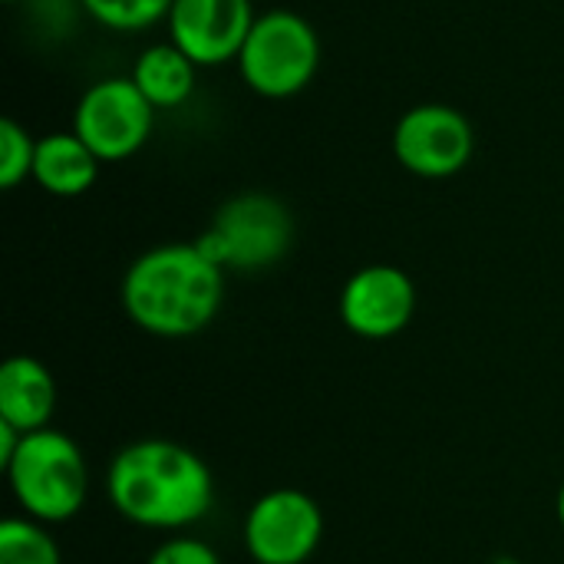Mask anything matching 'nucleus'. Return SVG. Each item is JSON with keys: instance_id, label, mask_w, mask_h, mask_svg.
Returning <instances> with one entry per match:
<instances>
[{"instance_id": "obj_1", "label": "nucleus", "mask_w": 564, "mask_h": 564, "mask_svg": "<svg viewBox=\"0 0 564 564\" xmlns=\"http://www.w3.org/2000/svg\"><path fill=\"white\" fill-rule=\"evenodd\" d=\"M106 496L135 529L185 532L215 509V476L195 449L175 440H135L112 456Z\"/></svg>"}, {"instance_id": "obj_2", "label": "nucleus", "mask_w": 564, "mask_h": 564, "mask_svg": "<svg viewBox=\"0 0 564 564\" xmlns=\"http://www.w3.org/2000/svg\"><path fill=\"white\" fill-rule=\"evenodd\" d=\"M119 304L149 337H195L215 324L225 304V268L215 264L198 241L155 245L126 268Z\"/></svg>"}, {"instance_id": "obj_3", "label": "nucleus", "mask_w": 564, "mask_h": 564, "mask_svg": "<svg viewBox=\"0 0 564 564\" xmlns=\"http://www.w3.org/2000/svg\"><path fill=\"white\" fill-rule=\"evenodd\" d=\"M3 473L20 512L43 525H63L76 519L86 506L89 496L86 456L73 436L53 426L26 433L13 459L3 466Z\"/></svg>"}, {"instance_id": "obj_4", "label": "nucleus", "mask_w": 564, "mask_h": 564, "mask_svg": "<svg viewBox=\"0 0 564 564\" xmlns=\"http://www.w3.org/2000/svg\"><path fill=\"white\" fill-rule=\"evenodd\" d=\"M321 36L317 26L284 7L258 13L241 53L238 76L261 99L301 96L321 69Z\"/></svg>"}, {"instance_id": "obj_5", "label": "nucleus", "mask_w": 564, "mask_h": 564, "mask_svg": "<svg viewBox=\"0 0 564 564\" xmlns=\"http://www.w3.org/2000/svg\"><path fill=\"white\" fill-rule=\"evenodd\" d=\"M294 245V215L291 208L268 192H241L228 198L208 231L198 238V248L221 264L225 271H264L284 261Z\"/></svg>"}, {"instance_id": "obj_6", "label": "nucleus", "mask_w": 564, "mask_h": 564, "mask_svg": "<svg viewBox=\"0 0 564 564\" xmlns=\"http://www.w3.org/2000/svg\"><path fill=\"white\" fill-rule=\"evenodd\" d=\"M155 106L139 93L132 76H102L76 99L69 129L102 165H119L145 149L155 132Z\"/></svg>"}, {"instance_id": "obj_7", "label": "nucleus", "mask_w": 564, "mask_h": 564, "mask_svg": "<svg viewBox=\"0 0 564 564\" xmlns=\"http://www.w3.org/2000/svg\"><path fill=\"white\" fill-rule=\"evenodd\" d=\"M397 162L426 182H443L459 175L476 155V129L449 102H416L393 126Z\"/></svg>"}, {"instance_id": "obj_8", "label": "nucleus", "mask_w": 564, "mask_h": 564, "mask_svg": "<svg viewBox=\"0 0 564 564\" xmlns=\"http://www.w3.org/2000/svg\"><path fill=\"white\" fill-rule=\"evenodd\" d=\"M324 539V512L304 489H271L245 516V552L254 564H307Z\"/></svg>"}, {"instance_id": "obj_9", "label": "nucleus", "mask_w": 564, "mask_h": 564, "mask_svg": "<svg viewBox=\"0 0 564 564\" xmlns=\"http://www.w3.org/2000/svg\"><path fill=\"white\" fill-rule=\"evenodd\" d=\"M340 321L360 340H393L416 314V284L397 264H367L344 281Z\"/></svg>"}, {"instance_id": "obj_10", "label": "nucleus", "mask_w": 564, "mask_h": 564, "mask_svg": "<svg viewBox=\"0 0 564 564\" xmlns=\"http://www.w3.org/2000/svg\"><path fill=\"white\" fill-rule=\"evenodd\" d=\"M258 13L251 0H175L165 17L172 40L198 69L235 63Z\"/></svg>"}, {"instance_id": "obj_11", "label": "nucleus", "mask_w": 564, "mask_h": 564, "mask_svg": "<svg viewBox=\"0 0 564 564\" xmlns=\"http://www.w3.org/2000/svg\"><path fill=\"white\" fill-rule=\"evenodd\" d=\"M56 413L53 373L26 354L7 357L0 367V423L26 433L46 430Z\"/></svg>"}, {"instance_id": "obj_12", "label": "nucleus", "mask_w": 564, "mask_h": 564, "mask_svg": "<svg viewBox=\"0 0 564 564\" xmlns=\"http://www.w3.org/2000/svg\"><path fill=\"white\" fill-rule=\"evenodd\" d=\"M102 162L93 155V149L73 132H46L36 139V159H33V185L53 198H76L86 195L99 178Z\"/></svg>"}, {"instance_id": "obj_13", "label": "nucleus", "mask_w": 564, "mask_h": 564, "mask_svg": "<svg viewBox=\"0 0 564 564\" xmlns=\"http://www.w3.org/2000/svg\"><path fill=\"white\" fill-rule=\"evenodd\" d=\"M129 76L139 86V93L155 106V112L182 109L198 86V66L172 40H159L139 50Z\"/></svg>"}, {"instance_id": "obj_14", "label": "nucleus", "mask_w": 564, "mask_h": 564, "mask_svg": "<svg viewBox=\"0 0 564 564\" xmlns=\"http://www.w3.org/2000/svg\"><path fill=\"white\" fill-rule=\"evenodd\" d=\"M0 564H63V552L50 525L13 516L0 525Z\"/></svg>"}, {"instance_id": "obj_15", "label": "nucleus", "mask_w": 564, "mask_h": 564, "mask_svg": "<svg viewBox=\"0 0 564 564\" xmlns=\"http://www.w3.org/2000/svg\"><path fill=\"white\" fill-rule=\"evenodd\" d=\"M86 20L112 33H145L165 23L175 0H79Z\"/></svg>"}, {"instance_id": "obj_16", "label": "nucleus", "mask_w": 564, "mask_h": 564, "mask_svg": "<svg viewBox=\"0 0 564 564\" xmlns=\"http://www.w3.org/2000/svg\"><path fill=\"white\" fill-rule=\"evenodd\" d=\"M33 159H36V139L30 129L17 119H0V185L17 188L26 178H33Z\"/></svg>"}, {"instance_id": "obj_17", "label": "nucleus", "mask_w": 564, "mask_h": 564, "mask_svg": "<svg viewBox=\"0 0 564 564\" xmlns=\"http://www.w3.org/2000/svg\"><path fill=\"white\" fill-rule=\"evenodd\" d=\"M23 10H26L30 26L53 43L73 36L76 23L86 17L79 0H23Z\"/></svg>"}, {"instance_id": "obj_18", "label": "nucleus", "mask_w": 564, "mask_h": 564, "mask_svg": "<svg viewBox=\"0 0 564 564\" xmlns=\"http://www.w3.org/2000/svg\"><path fill=\"white\" fill-rule=\"evenodd\" d=\"M145 564H221V555L202 539L175 535V539H165L162 545H155Z\"/></svg>"}, {"instance_id": "obj_19", "label": "nucleus", "mask_w": 564, "mask_h": 564, "mask_svg": "<svg viewBox=\"0 0 564 564\" xmlns=\"http://www.w3.org/2000/svg\"><path fill=\"white\" fill-rule=\"evenodd\" d=\"M555 516H558V525H562L564 532V482L562 489H558V499H555Z\"/></svg>"}, {"instance_id": "obj_20", "label": "nucleus", "mask_w": 564, "mask_h": 564, "mask_svg": "<svg viewBox=\"0 0 564 564\" xmlns=\"http://www.w3.org/2000/svg\"><path fill=\"white\" fill-rule=\"evenodd\" d=\"M3 3H23V0H3Z\"/></svg>"}]
</instances>
